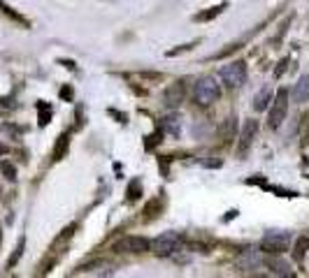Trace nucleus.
Returning <instances> with one entry per match:
<instances>
[{
  "label": "nucleus",
  "mask_w": 309,
  "mask_h": 278,
  "mask_svg": "<svg viewBox=\"0 0 309 278\" xmlns=\"http://www.w3.org/2000/svg\"><path fill=\"white\" fill-rule=\"evenodd\" d=\"M195 102L203 104V107H209L212 102H216L221 97V86L219 81H216V77H200L198 81H195Z\"/></svg>",
  "instance_id": "f257e3e1"
},
{
  "label": "nucleus",
  "mask_w": 309,
  "mask_h": 278,
  "mask_svg": "<svg viewBox=\"0 0 309 278\" xmlns=\"http://www.w3.org/2000/svg\"><path fill=\"white\" fill-rule=\"evenodd\" d=\"M286 112H288V91H286V88H279L277 95H274V100H272V107H270L267 125H270L272 130H279L283 118H286Z\"/></svg>",
  "instance_id": "f03ea898"
},
{
  "label": "nucleus",
  "mask_w": 309,
  "mask_h": 278,
  "mask_svg": "<svg viewBox=\"0 0 309 278\" xmlns=\"http://www.w3.org/2000/svg\"><path fill=\"white\" fill-rule=\"evenodd\" d=\"M221 81L228 88H237L247 81V63L244 61H230L228 65L221 68Z\"/></svg>",
  "instance_id": "7ed1b4c3"
},
{
  "label": "nucleus",
  "mask_w": 309,
  "mask_h": 278,
  "mask_svg": "<svg viewBox=\"0 0 309 278\" xmlns=\"http://www.w3.org/2000/svg\"><path fill=\"white\" fill-rule=\"evenodd\" d=\"M288 246H291V234L283 232V230L267 232L263 236V243H260V248L267 253H283V251H288Z\"/></svg>",
  "instance_id": "20e7f679"
},
{
  "label": "nucleus",
  "mask_w": 309,
  "mask_h": 278,
  "mask_svg": "<svg viewBox=\"0 0 309 278\" xmlns=\"http://www.w3.org/2000/svg\"><path fill=\"white\" fill-rule=\"evenodd\" d=\"M179 246H181V236L177 232H165V234H160L156 241L151 243V251L156 255H160V257H168L175 251H179Z\"/></svg>",
  "instance_id": "39448f33"
},
{
  "label": "nucleus",
  "mask_w": 309,
  "mask_h": 278,
  "mask_svg": "<svg viewBox=\"0 0 309 278\" xmlns=\"http://www.w3.org/2000/svg\"><path fill=\"white\" fill-rule=\"evenodd\" d=\"M149 248H151V241L144 239V236H124L114 246V251L119 253H147Z\"/></svg>",
  "instance_id": "423d86ee"
},
{
  "label": "nucleus",
  "mask_w": 309,
  "mask_h": 278,
  "mask_svg": "<svg viewBox=\"0 0 309 278\" xmlns=\"http://www.w3.org/2000/svg\"><path fill=\"white\" fill-rule=\"evenodd\" d=\"M235 264H237V269H242V271H254L263 264V255H260V251H256V248H247V251H242L237 257H235Z\"/></svg>",
  "instance_id": "0eeeda50"
},
{
  "label": "nucleus",
  "mask_w": 309,
  "mask_h": 278,
  "mask_svg": "<svg viewBox=\"0 0 309 278\" xmlns=\"http://www.w3.org/2000/svg\"><path fill=\"white\" fill-rule=\"evenodd\" d=\"M186 97V86L184 81H175V84H170L168 88H165V95H163V104L168 107V109H175V107H179V104L184 102Z\"/></svg>",
  "instance_id": "6e6552de"
},
{
  "label": "nucleus",
  "mask_w": 309,
  "mask_h": 278,
  "mask_svg": "<svg viewBox=\"0 0 309 278\" xmlns=\"http://www.w3.org/2000/svg\"><path fill=\"white\" fill-rule=\"evenodd\" d=\"M256 132H258V123L256 121L244 123V130H242V135H239V144H237V156L239 158H244L249 153V148H251V144H254Z\"/></svg>",
  "instance_id": "1a4fd4ad"
},
{
  "label": "nucleus",
  "mask_w": 309,
  "mask_h": 278,
  "mask_svg": "<svg viewBox=\"0 0 309 278\" xmlns=\"http://www.w3.org/2000/svg\"><path fill=\"white\" fill-rule=\"evenodd\" d=\"M68 148H70V135L68 132H61L58 139H56V144H53V151H52L53 162H58V160H63V158L68 156Z\"/></svg>",
  "instance_id": "9d476101"
},
{
  "label": "nucleus",
  "mask_w": 309,
  "mask_h": 278,
  "mask_svg": "<svg viewBox=\"0 0 309 278\" xmlns=\"http://www.w3.org/2000/svg\"><path fill=\"white\" fill-rule=\"evenodd\" d=\"M293 97H295V102H309V74L298 79V84L293 88Z\"/></svg>",
  "instance_id": "9b49d317"
},
{
  "label": "nucleus",
  "mask_w": 309,
  "mask_h": 278,
  "mask_svg": "<svg viewBox=\"0 0 309 278\" xmlns=\"http://www.w3.org/2000/svg\"><path fill=\"white\" fill-rule=\"evenodd\" d=\"M163 130L168 132V135H172V137H179V132H181V118L177 114H168L163 118Z\"/></svg>",
  "instance_id": "f8f14e48"
},
{
  "label": "nucleus",
  "mask_w": 309,
  "mask_h": 278,
  "mask_svg": "<svg viewBox=\"0 0 309 278\" xmlns=\"http://www.w3.org/2000/svg\"><path fill=\"white\" fill-rule=\"evenodd\" d=\"M0 12H2V14H5V17H7V19H12L14 23H19V26L30 28V21H28L26 17H21V14H19L17 9H12V7H9V5H7V2H2V0H0Z\"/></svg>",
  "instance_id": "ddd939ff"
},
{
  "label": "nucleus",
  "mask_w": 309,
  "mask_h": 278,
  "mask_svg": "<svg viewBox=\"0 0 309 278\" xmlns=\"http://www.w3.org/2000/svg\"><path fill=\"white\" fill-rule=\"evenodd\" d=\"M226 7H228L226 2H221V5H214V7H207L205 12H198V14L193 17V21H212V19L219 17V14H221V12H223Z\"/></svg>",
  "instance_id": "4468645a"
},
{
  "label": "nucleus",
  "mask_w": 309,
  "mask_h": 278,
  "mask_svg": "<svg viewBox=\"0 0 309 278\" xmlns=\"http://www.w3.org/2000/svg\"><path fill=\"white\" fill-rule=\"evenodd\" d=\"M307 253H309V236H300L295 241V246H293V257H295V262H302Z\"/></svg>",
  "instance_id": "2eb2a0df"
},
{
  "label": "nucleus",
  "mask_w": 309,
  "mask_h": 278,
  "mask_svg": "<svg viewBox=\"0 0 309 278\" xmlns=\"http://www.w3.org/2000/svg\"><path fill=\"white\" fill-rule=\"evenodd\" d=\"M267 264H270V269H272L274 274H279V276H291V267H288L286 262L277 260V257H270Z\"/></svg>",
  "instance_id": "dca6fc26"
},
{
  "label": "nucleus",
  "mask_w": 309,
  "mask_h": 278,
  "mask_svg": "<svg viewBox=\"0 0 309 278\" xmlns=\"http://www.w3.org/2000/svg\"><path fill=\"white\" fill-rule=\"evenodd\" d=\"M24 248H26V239L21 236L17 243V248H14V253H12V257L7 260V269H14V267H17V262L21 260V255H24Z\"/></svg>",
  "instance_id": "f3484780"
},
{
  "label": "nucleus",
  "mask_w": 309,
  "mask_h": 278,
  "mask_svg": "<svg viewBox=\"0 0 309 278\" xmlns=\"http://www.w3.org/2000/svg\"><path fill=\"white\" fill-rule=\"evenodd\" d=\"M267 102H272V100H270V88H263V91L256 95V100H254V109H256V112H263L265 107H267Z\"/></svg>",
  "instance_id": "a211bd4d"
},
{
  "label": "nucleus",
  "mask_w": 309,
  "mask_h": 278,
  "mask_svg": "<svg viewBox=\"0 0 309 278\" xmlns=\"http://www.w3.org/2000/svg\"><path fill=\"white\" fill-rule=\"evenodd\" d=\"M140 195H142V183H140V179H132V181L128 183V202L140 200Z\"/></svg>",
  "instance_id": "6ab92c4d"
},
{
  "label": "nucleus",
  "mask_w": 309,
  "mask_h": 278,
  "mask_svg": "<svg viewBox=\"0 0 309 278\" xmlns=\"http://www.w3.org/2000/svg\"><path fill=\"white\" fill-rule=\"evenodd\" d=\"M160 208H163V204H160V200H151L147 207H144V213H147V220H151V218H156L160 213Z\"/></svg>",
  "instance_id": "aec40b11"
},
{
  "label": "nucleus",
  "mask_w": 309,
  "mask_h": 278,
  "mask_svg": "<svg viewBox=\"0 0 309 278\" xmlns=\"http://www.w3.org/2000/svg\"><path fill=\"white\" fill-rule=\"evenodd\" d=\"M37 112H40V125H47L49 123V118H52V107L47 102H37Z\"/></svg>",
  "instance_id": "412c9836"
},
{
  "label": "nucleus",
  "mask_w": 309,
  "mask_h": 278,
  "mask_svg": "<svg viewBox=\"0 0 309 278\" xmlns=\"http://www.w3.org/2000/svg\"><path fill=\"white\" fill-rule=\"evenodd\" d=\"M0 172L5 174V179H7V181H17V167L12 165V162L2 160V162H0Z\"/></svg>",
  "instance_id": "4be33fe9"
},
{
  "label": "nucleus",
  "mask_w": 309,
  "mask_h": 278,
  "mask_svg": "<svg viewBox=\"0 0 309 278\" xmlns=\"http://www.w3.org/2000/svg\"><path fill=\"white\" fill-rule=\"evenodd\" d=\"M195 42L191 44H184V46H179V49H172V51H168V56H177V53H181V51H188V49H193Z\"/></svg>",
  "instance_id": "5701e85b"
},
{
  "label": "nucleus",
  "mask_w": 309,
  "mask_h": 278,
  "mask_svg": "<svg viewBox=\"0 0 309 278\" xmlns=\"http://www.w3.org/2000/svg\"><path fill=\"white\" fill-rule=\"evenodd\" d=\"M286 65H288V61H282V63H279V68H277V72H274V77H282L283 70H286Z\"/></svg>",
  "instance_id": "b1692460"
},
{
  "label": "nucleus",
  "mask_w": 309,
  "mask_h": 278,
  "mask_svg": "<svg viewBox=\"0 0 309 278\" xmlns=\"http://www.w3.org/2000/svg\"><path fill=\"white\" fill-rule=\"evenodd\" d=\"M61 97L70 100V97H72V88H63V91H61Z\"/></svg>",
  "instance_id": "393cba45"
},
{
  "label": "nucleus",
  "mask_w": 309,
  "mask_h": 278,
  "mask_svg": "<svg viewBox=\"0 0 309 278\" xmlns=\"http://www.w3.org/2000/svg\"><path fill=\"white\" fill-rule=\"evenodd\" d=\"M156 141H158V135H151V137H149V141H147V148H151L154 144H156Z\"/></svg>",
  "instance_id": "a878e982"
},
{
  "label": "nucleus",
  "mask_w": 309,
  "mask_h": 278,
  "mask_svg": "<svg viewBox=\"0 0 309 278\" xmlns=\"http://www.w3.org/2000/svg\"><path fill=\"white\" fill-rule=\"evenodd\" d=\"M2 153H5V146H2V144H0V156H2Z\"/></svg>",
  "instance_id": "bb28decb"
}]
</instances>
